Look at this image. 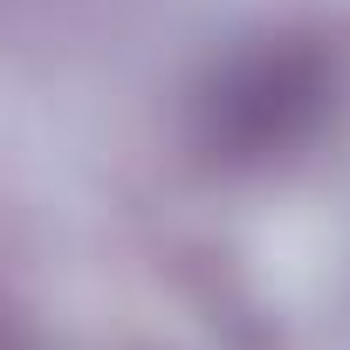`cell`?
<instances>
[{
    "label": "cell",
    "mask_w": 350,
    "mask_h": 350,
    "mask_svg": "<svg viewBox=\"0 0 350 350\" xmlns=\"http://www.w3.org/2000/svg\"><path fill=\"white\" fill-rule=\"evenodd\" d=\"M336 110V62L309 35H254L193 90V144L227 172L302 158Z\"/></svg>",
    "instance_id": "6da1fadb"
}]
</instances>
